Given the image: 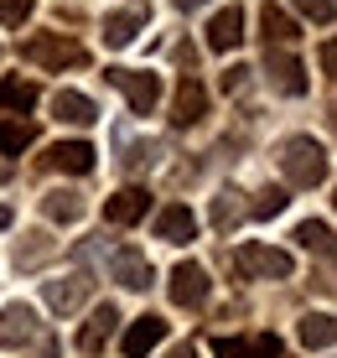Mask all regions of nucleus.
<instances>
[{
    "label": "nucleus",
    "mask_w": 337,
    "mask_h": 358,
    "mask_svg": "<svg viewBox=\"0 0 337 358\" xmlns=\"http://www.w3.org/2000/svg\"><path fill=\"white\" fill-rule=\"evenodd\" d=\"M218 358H280V338L259 332V338H218Z\"/></svg>",
    "instance_id": "15"
},
{
    "label": "nucleus",
    "mask_w": 337,
    "mask_h": 358,
    "mask_svg": "<svg viewBox=\"0 0 337 358\" xmlns=\"http://www.w3.org/2000/svg\"><path fill=\"white\" fill-rule=\"evenodd\" d=\"M161 338H166V317H151V312H145V317H135V322L124 327V343H120V348H124V358H145Z\"/></svg>",
    "instance_id": "10"
},
{
    "label": "nucleus",
    "mask_w": 337,
    "mask_h": 358,
    "mask_svg": "<svg viewBox=\"0 0 337 358\" xmlns=\"http://www.w3.org/2000/svg\"><path fill=\"white\" fill-rule=\"evenodd\" d=\"M36 141V130L31 125H21V120H0V151H27V145Z\"/></svg>",
    "instance_id": "27"
},
{
    "label": "nucleus",
    "mask_w": 337,
    "mask_h": 358,
    "mask_svg": "<svg viewBox=\"0 0 337 358\" xmlns=\"http://www.w3.org/2000/svg\"><path fill=\"white\" fill-rule=\"evenodd\" d=\"M291 6L301 10V16H311L317 27H327V21H332V0H291Z\"/></svg>",
    "instance_id": "31"
},
{
    "label": "nucleus",
    "mask_w": 337,
    "mask_h": 358,
    "mask_svg": "<svg viewBox=\"0 0 337 358\" xmlns=\"http://www.w3.org/2000/svg\"><path fill=\"white\" fill-rule=\"evenodd\" d=\"M47 306H52L57 317H68V312H78L83 306V296H89V275H62V280H47Z\"/></svg>",
    "instance_id": "12"
},
{
    "label": "nucleus",
    "mask_w": 337,
    "mask_h": 358,
    "mask_svg": "<svg viewBox=\"0 0 337 358\" xmlns=\"http://www.w3.org/2000/svg\"><path fill=\"white\" fill-rule=\"evenodd\" d=\"M36 104V83H27V78H6L0 83V109H31Z\"/></svg>",
    "instance_id": "24"
},
{
    "label": "nucleus",
    "mask_w": 337,
    "mask_h": 358,
    "mask_svg": "<svg viewBox=\"0 0 337 358\" xmlns=\"http://www.w3.org/2000/svg\"><path fill=\"white\" fill-rule=\"evenodd\" d=\"M104 78L130 99L135 115H151V109L161 104V78H156V73H145V68H109Z\"/></svg>",
    "instance_id": "3"
},
{
    "label": "nucleus",
    "mask_w": 337,
    "mask_h": 358,
    "mask_svg": "<svg viewBox=\"0 0 337 358\" xmlns=\"http://www.w3.org/2000/svg\"><path fill=\"white\" fill-rule=\"evenodd\" d=\"M115 327H120V312H115V306H94L89 322H83V332H78V348H83V353H104V343L115 338Z\"/></svg>",
    "instance_id": "13"
},
{
    "label": "nucleus",
    "mask_w": 337,
    "mask_h": 358,
    "mask_svg": "<svg viewBox=\"0 0 337 358\" xmlns=\"http://www.w3.org/2000/svg\"><path fill=\"white\" fill-rule=\"evenodd\" d=\"M36 338V312L27 301H10L0 306V348H27Z\"/></svg>",
    "instance_id": "8"
},
{
    "label": "nucleus",
    "mask_w": 337,
    "mask_h": 358,
    "mask_svg": "<svg viewBox=\"0 0 337 358\" xmlns=\"http://www.w3.org/2000/svg\"><path fill=\"white\" fill-rule=\"evenodd\" d=\"M42 213H47V224H78L83 218V197L73 187H52L42 197Z\"/></svg>",
    "instance_id": "18"
},
{
    "label": "nucleus",
    "mask_w": 337,
    "mask_h": 358,
    "mask_svg": "<svg viewBox=\"0 0 337 358\" xmlns=\"http://www.w3.org/2000/svg\"><path fill=\"white\" fill-rule=\"evenodd\" d=\"M27 57L42 68H78L83 63V47L73 42V36H57V31H42L27 42Z\"/></svg>",
    "instance_id": "5"
},
{
    "label": "nucleus",
    "mask_w": 337,
    "mask_h": 358,
    "mask_svg": "<svg viewBox=\"0 0 337 358\" xmlns=\"http://www.w3.org/2000/svg\"><path fill=\"white\" fill-rule=\"evenodd\" d=\"M234 270H239L244 280H285L296 270V260L285 250H270V244H239Z\"/></svg>",
    "instance_id": "2"
},
{
    "label": "nucleus",
    "mask_w": 337,
    "mask_h": 358,
    "mask_svg": "<svg viewBox=\"0 0 337 358\" xmlns=\"http://www.w3.org/2000/svg\"><path fill=\"white\" fill-rule=\"evenodd\" d=\"M109 275H115L120 286H130V291H145L156 270H151V260H145V250L120 244V250H109Z\"/></svg>",
    "instance_id": "6"
},
{
    "label": "nucleus",
    "mask_w": 337,
    "mask_h": 358,
    "mask_svg": "<svg viewBox=\"0 0 337 358\" xmlns=\"http://www.w3.org/2000/svg\"><path fill=\"white\" fill-rule=\"evenodd\" d=\"M244 218H249V208H244V192L223 187V192L213 197V229H223V234H229L234 224H244Z\"/></svg>",
    "instance_id": "22"
},
{
    "label": "nucleus",
    "mask_w": 337,
    "mask_h": 358,
    "mask_svg": "<svg viewBox=\"0 0 337 358\" xmlns=\"http://www.w3.org/2000/svg\"><path fill=\"white\" fill-rule=\"evenodd\" d=\"M166 358H197V348H192V343H177V348H171Z\"/></svg>",
    "instance_id": "33"
},
{
    "label": "nucleus",
    "mask_w": 337,
    "mask_h": 358,
    "mask_svg": "<svg viewBox=\"0 0 337 358\" xmlns=\"http://www.w3.org/2000/svg\"><path fill=\"white\" fill-rule=\"evenodd\" d=\"M296 244H301V250L327 255V250H332V229L322 224V218H306V224H296Z\"/></svg>",
    "instance_id": "25"
},
{
    "label": "nucleus",
    "mask_w": 337,
    "mask_h": 358,
    "mask_svg": "<svg viewBox=\"0 0 337 358\" xmlns=\"http://www.w3.org/2000/svg\"><path fill=\"white\" fill-rule=\"evenodd\" d=\"M192 234H197V218H192V208H187V203H166L156 213V239L161 244H187Z\"/></svg>",
    "instance_id": "11"
},
{
    "label": "nucleus",
    "mask_w": 337,
    "mask_h": 358,
    "mask_svg": "<svg viewBox=\"0 0 337 358\" xmlns=\"http://www.w3.org/2000/svg\"><path fill=\"white\" fill-rule=\"evenodd\" d=\"M296 338L306 343V348H332L337 327H332V312H306L301 327H296Z\"/></svg>",
    "instance_id": "21"
},
{
    "label": "nucleus",
    "mask_w": 337,
    "mask_h": 358,
    "mask_svg": "<svg viewBox=\"0 0 337 358\" xmlns=\"http://www.w3.org/2000/svg\"><path fill=\"white\" fill-rule=\"evenodd\" d=\"M197 6H208V0H177V10H197Z\"/></svg>",
    "instance_id": "34"
},
{
    "label": "nucleus",
    "mask_w": 337,
    "mask_h": 358,
    "mask_svg": "<svg viewBox=\"0 0 337 358\" xmlns=\"http://www.w3.org/2000/svg\"><path fill=\"white\" fill-rule=\"evenodd\" d=\"M141 27H145V16H135V10H109L104 16V47H130Z\"/></svg>",
    "instance_id": "20"
},
{
    "label": "nucleus",
    "mask_w": 337,
    "mask_h": 358,
    "mask_svg": "<svg viewBox=\"0 0 337 358\" xmlns=\"http://www.w3.org/2000/svg\"><path fill=\"white\" fill-rule=\"evenodd\" d=\"M208 286H213V280H208V270L197 265V260H182L177 270H171V301L177 306H203L208 301Z\"/></svg>",
    "instance_id": "7"
},
{
    "label": "nucleus",
    "mask_w": 337,
    "mask_h": 358,
    "mask_svg": "<svg viewBox=\"0 0 337 358\" xmlns=\"http://www.w3.org/2000/svg\"><path fill=\"white\" fill-rule=\"evenodd\" d=\"M203 109H208V94H203V83L197 78H182V89H177V125L187 130V125H197V120H203Z\"/></svg>",
    "instance_id": "19"
},
{
    "label": "nucleus",
    "mask_w": 337,
    "mask_h": 358,
    "mask_svg": "<svg viewBox=\"0 0 337 358\" xmlns=\"http://www.w3.org/2000/svg\"><path fill=\"white\" fill-rule=\"evenodd\" d=\"M244 83H249V68H229L223 73V94H239Z\"/></svg>",
    "instance_id": "32"
},
{
    "label": "nucleus",
    "mask_w": 337,
    "mask_h": 358,
    "mask_svg": "<svg viewBox=\"0 0 337 358\" xmlns=\"http://www.w3.org/2000/svg\"><path fill=\"white\" fill-rule=\"evenodd\" d=\"M31 16V0H0V27H21Z\"/></svg>",
    "instance_id": "30"
},
{
    "label": "nucleus",
    "mask_w": 337,
    "mask_h": 358,
    "mask_svg": "<svg viewBox=\"0 0 337 358\" xmlns=\"http://www.w3.org/2000/svg\"><path fill=\"white\" fill-rule=\"evenodd\" d=\"M156 151H161V145L156 141H130V156H124V166H130V171H141V166H156Z\"/></svg>",
    "instance_id": "29"
},
{
    "label": "nucleus",
    "mask_w": 337,
    "mask_h": 358,
    "mask_svg": "<svg viewBox=\"0 0 337 358\" xmlns=\"http://www.w3.org/2000/svg\"><path fill=\"white\" fill-rule=\"evenodd\" d=\"M259 27H265V42H275V47H285V42H296V36H301V31H296V21L285 16L280 6H265V10H259Z\"/></svg>",
    "instance_id": "23"
},
{
    "label": "nucleus",
    "mask_w": 337,
    "mask_h": 358,
    "mask_svg": "<svg viewBox=\"0 0 337 358\" xmlns=\"http://www.w3.org/2000/svg\"><path fill=\"white\" fill-rule=\"evenodd\" d=\"M285 203H291L285 187H265L254 203H249V213H254V218H275V213H285Z\"/></svg>",
    "instance_id": "28"
},
{
    "label": "nucleus",
    "mask_w": 337,
    "mask_h": 358,
    "mask_svg": "<svg viewBox=\"0 0 337 358\" xmlns=\"http://www.w3.org/2000/svg\"><path fill=\"white\" fill-rule=\"evenodd\" d=\"M94 145L89 141H57L52 151H47V162H52L57 171H73V177H83V171H94Z\"/></svg>",
    "instance_id": "16"
},
{
    "label": "nucleus",
    "mask_w": 337,
    "mask_h": 358,
    "mask_svg": "<svg viewBox=\"0 0 337 358\" xmlns=\"http://www.w3.org/2000/svg\"><path fill=\"white\" fill-rule=\"evenodd\" d=\"M265 73H270V89L285 94V99H301L306 94V68L296 52H285V47H265Z\"/></svg>",
    "instance_id": "4"
},
{
    "label": "nucleus",
    "mask_w": 337,
    "mask_h": 358,
    "mask_svg": "<svg viewBox=\"0 0 337 358\" xmlns=\"http://www.w3.org/2000/svg\"><path fill=\"white\" fill-rule=\"evenodd\" d=\"M145 208H151V197L141 187H124L115 197H104V218L109 224H135V218H145Z\"/></svg>",
    "instance_id": "17"
},
{
    "label": "nucleus",
    "mask_w": 337,
    "mask_h": 358,
    "mask_svg": "<svg viewBox=\"0 0 337 358\" xmlns=\"http://www.w3.org/2000/svg\"><path fill=\"white\" fill-rule=\"evenodd\" d=\"M52 255V239L47 234H27V244H16V270H36Z\"/></svg>",
    "instance_id": "26"
},
{
    "label": "nucleus",
    "mask_w": 337,
    "mask_h": 358,
    "mask_svg": "<svg viewBox=\"0 0 337 358\" xmlns=\"http://www.w3.org/2000/svg\"><path fill=\"white\" fill-rule=\"evenodd\" d=\"M0 229H10V208L6 203H0Z\"/></svg>",
    "instance_id": "35"
},
{
    "label": "nucleus",
    "mask_w": 337,
    "mask_h": 358,
    "mask_svg": "<svg viewBox=\"0 0 337 358\" xmlns=\"http://www.w3.org/2000/svg\"><path fill=\"white\" fill-rule=\"evenodd\" d=\"M244 42V6H223L213 21H208V47H213V52H234V47Z\"/></svg>",
    "instance_id": "9"
},
{
    "label": "nucleus",
    "mask_w": 337,
    "mask_h": 358,
    "mask_svg": "<svg viewBox=\"0 0 337 358\" xmlns=\"http://www.w3.org/2000/svg\"><path fill=\"white\" fill-rule=\"evenodd\" d=\"M280 171H285V182L291 187H322L327 182V145L322 141H311V135H291V141L280 145Z\"/></svg>",
    "instance_id": "1"
},
{
    "label": "nucleus",
    "mask_w": 337,
    "mask_h": 358,
    "mask_svg": "<svg viewBox=\"0 0 337 358\" xmlns=\"http://www.w3.org/2000/svg\"><path fill=\"white\" fill-rule=\"evenodd\" d=\"M52 115L62 120V125H94L99 109H94V99H89V94H78V89H57V94H52Z\"/></svg>",
    "instance_id": "14"
}]
</instances>
